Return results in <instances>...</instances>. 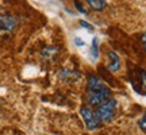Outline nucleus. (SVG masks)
<instances>
[{"mask_svg":"<svg viewBox=\"0 0 146 135\" xmlns=\"http://www.w3.org/2000/svg\"><path fill=\"white\" fill-rule=\"evenodd\" d=\"M116 105H118V101L115 99H111L110 97L107 101H104L103 104H100L98 109L95 111L98 118L102 123H108L114 119L115 116V111H116Z\"/></svg>","mask_w":146,"mask_h":135,"instance_id":"nucleus-1","label":"nucleus"},{"mask_svg":"<svg viewBox=\"0 0 146 135\" xmlns=\"http://www.w3.org/2000/svg\"><path fill=\"white\" fill-rule=\"evenodd\" d=\"M111 97V91L107 87L103 89H96V91H87V101L89 107H99L100 104Z\"/></svg>","mask_w":146,"mask_h":135,"instance_id":"nucleus-2","label":"nucleus"},{"mask_svg":"<svg viewBox=\"0 0 146 135\" xmlns=\"http://www.w3.org/2000/svg\"><path fill=\"white\" fill-rule=\"evenodd\" d=\"M80 114L83 116V120H84V123H85V126H87V128H89V130H96V128L100 127L102 122L99 120L96 112H95L91 107L83 105V107L80 108Z\"/></svg>","mask_w":146,"mask_h":135,"instance_id":"nucleus-3","label":"nucleus"},{"mask_svg":"<svg viewBox=\"0 0 146 135\" xmlns=\"http://www.w3.org/2000/svg\"><path fill=\"white\" fill-rule=\"evenodd\" d=\"M19 24V19L11 14L0 15V35H7L16 30Z\"/></svg>","mask_w":146,"mask_h":135,"instance_id":"nucleus-4","label":"nucleus"},{"mask_svg":"<svg viewBox=\"0 0 146 135\" xmlns=\"http://www.w3.org/2000/svg\"><path fill=\"white\" fill-rule=\"evenodd\" d=\"M58 77L61 81L64 83H73V81H77L80 78V74L78 72L73 70V69H69V68H62L60 72H58Z\"/></svg>","mask_w":146,"mask_h":135,"instance_id":"nucleus-5","label":"nucleus"},{"mask_svg":"<svg viewBox=\"0 0 146 135\" xmlns=\"http://www.w3.org/2000/svg\"><path fill=\"white\" fill-rule=\"evenodd\" d=\"M60 54V49L56 46H45L41 50V58L43 61H54Z\"/></svg>","mask_w":146,"mask_h":135,"instance_id":"nucleus-6","label":"nucleus"},{"mask_svg":"<svg viewBox=\"0 0 146 135\" xmlns=\"http://www.w3.org/2000/svg\"><path fill=\"white\" fill-rule=\"evenodd\" d=\"M103 88H106L104 83L99 77H96L94 74H89L88 81H87V91H96V89H103Z\"/></svg>","mask_w":146,"mask_h":135,"instance_id":"nucleus-7","label":"nucleus"},{"mask_svg":"<svg viewBox=\"0 0 146 135\" xmlns=\"http://www.w3.org/2000/svg\"><path fill=\"white\" fill-rule=\"evenodd\" d=\"M108 69L111 72H118L120 69V58L114 50L108 52Z\"/></svg>","mask_w":146,"mask_h":135,"instance_id":"nucleus-8","label":"nucleus"},{"mask_svg":"<svg viewBox=\"0 0 146 135\" xmlns=\"http://www.w3.org/2000/svg\"><path fill=\"white\" fill-rule=\"evenodd\" d=\"M88 5L95 11H103L107 7L106 0H87Z\"/></svg>","mask_w":146,"mask_h":135,"instance_id":"nucleus-9","label":"nucleus"},{"mask_svg":"<svg viewBox=\"0 0 146 135\" xmlns=\"http://www.w3.org/2000/svg\"><path fill=\"white\" fill-rule=\"evenodd\" d=\"M91 54L94 60H98L99 58V49H98V38H95L92 41V47H91Z\"/></svg>","mask_w":146,"mask_h":135,"instance_id":"nucleus-10","label":"nucleus"},{"mask_svg":"<svg viewBox=\"0 0 146 135\" xmlns=\"http://www.w3.org/2000/svg\"><path fill=\"white\" fill-rule=\"evenodd\" d=\"M138 126H139V128H141L142 131H146V114L138 120Z\"/></svg>","mask_w":146,"mask_h":135,"instance_id":"nucleus-11","label":"nucleus"},{"mask_svg":"<svg viewBox=\"0 0 146 135\" xmlns=\"http://www.w3.org/2000/svg\"><path fill=\"white\" fill-rule=\"evenodd\" d=\"M139 76H141L142 88L146 89V70H141V72H139Z\"/></svg>","mask_w":146,"mask_h":135,"instance_id":"nucleus-12","label":"nucleus"},{"mask_svg":"<svg viewBox=\"0 0 146 135\" xmlns=\"http://www.w3.org/2000/svg\"><path fill=\"white\" fill-rule=\"evenodd\" d=\"M80 24H81V27L87 28V30H89V31H92V30H94V27L89 26V23H87V22H84V21H80Z\"/></svg>","mask_w":146,"mask_h":135,"instance_id":"nucleus-13","label":"nucleus"},{"mask_svg":"<svg viewBox=\"0 0 146 135\" xmlns=\"http://www.w3.org/2000/svg\"><path fill=\"white\" fill-rule=\"evenodd\" d=\"M74 43H76V45H77L78 47H80V46H84V45H85V42H84L83 39H80V38H77V36L74 38Z\"/></svg>","mask_w":146,"mask_h":135,"instance_id":"nucleus-14","label":"nucleus"},{"mask_svg":"<svg viewBox=\"0 0 146 135\" xmlns=\"http://www.w3.org/2000/svg\"><path fill=\"white\" fill-rule=\"evenodd\" d=\"M74 5H76V8H77V10L80 11V12H83V14H87V11H85V10L83 8V7L80 5V3H78L77 0H76V3H74Z\"/></svg>","mask_w":146,"mask_h":135,"instance_id":"nucleus-15","label":"nucleus"},{"mask_svg":"<svg viewBox=\"0 0 146 135\" xmlns=\"http://www.w3.org/2000/svg\"><path fill=\"white\" fill-rule=\"evenodd\" d=\"M141 41H142V45H143V47H145V50H146V32L143 34V35H142Z\"/></svg>","mask_w":146,"mask_h":135,"instance_id":"nucleus-16","label":"nucleus"}]
</instances>
